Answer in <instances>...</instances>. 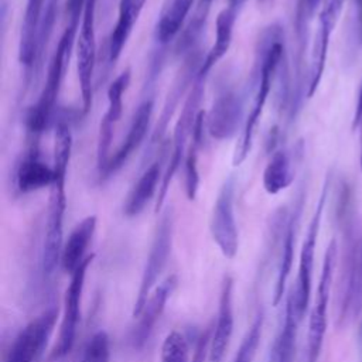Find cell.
I'll use <instances>...</instances> for the list:
<instances>
[{"instance_id": "obj_19", "label": "cell", "mask_w": 362, "mask_h": 362, "mask_svg": "<svg viewBox=\"0 0 362 362\" xmlns=\"http://www.w3.org/2000/svg\"><path fill=\"white\" fill-rule=\"evenodd\" d=\"M45 3L47 0H27L25 3V11L23 16L18 41V59L27 71V83L34 78L38 37L44 17Z\"/></svg>"}, {"instance_id": "obj_6", "label": "cell", "mask_w": 362, "mask_h": 362, "mask_svg": "<svg viewBox=\"0 0 362 362\" xmlns=\"http://www.w3.org/2000/svg\"><path fill=\"white\" fill-rule=\"evenodd\" d=\"M93 257L95 255H90L72 274H69V283L64 294V305H62V315H61L58 337L54 348L49 351V355H48L49 362L61 361L72 351L75 345L78 325L81 321V304H82V294L85 288V279H86L88 267L92 263Z\"/></svg>"}, {"instance_id": "obj_8", "label": "cell", "mask_w": 362, "mask_h": 362, "mask_svg": "<svg viewBox=\"0 0 362 362\" xmlns=\"http://www.w3.org/2000/svg\"><path fill=\"white\" fill-rule=\"evenodd\" d=\"M328 187L329 180L325 178L320 198L317 201L314 214L310 219L301 250H300V260H298V269H297V277L294 281V286L291 287L288 296L293 298V303L303 318L310 303V294H311V281H313V269H314V257H315V247H317V239L321 225V218L325 206V201L328 197Z\"/></svg>"}, {"instance_id": "obj_40", "label": "cell", "mask_w": 362, "mask_h": 362, "mask_svg": "<svg viewBox=\"0 0 362 362\" xmlns=\"http://www.w3.org/2000/svg\"><path fill=\"white\" fill-rule=\"evenodd\" d=\"M212 1H214V0H199V1H198V7H202V8L209 10Z\"/></svg>"}, {"instance_id": "obj_24", "label": "cell", "mask_w": 362, "mask_h": 362, "mask_svg": "<svg viewBox=\"0 0 362 362\" xmlns=\"http://www.w3.org/2000/svg\"><path fill=\"white\" fill-rule=\"evenodd\" d=\"M161 178L163 175H161L160 161H154L143 171V174L137 178L134 185L130 188L123 205V214L129 218L137 216L139 214H141L146 205L158 192Z\"/></svg>"}, {"instance_id": "obj_16", "label": "cell", "mask_w": 362, "mask_h": 362, "mask_svg": "<svg viewBox=\"0 0 362 362\" xmlns=\"http://www.w3.org/2000/svg\"><path fill=\"white\" fill-rule=\"evenodd\" d=\"M233 280L230 276H223L219 291L216 321L209 337L206 362L223 361L225 352L233 334Z\"/></svg>"}, {"instance_id": "obj_11", "label": "cell", "mask_w": 362, "mask_h": 362, "mask_svg": "<svg viewBox=\"0 0 362 362\" xmlns=\"http://www.w3.org/2000/svg\"><path fill=\"white\" fill-rule=\"evenodd\" d=\"M214 242L226 259H233L239 249V232L235 218V180L229 177L222 184L209 219Z\"/></svg>"}, {"instance_id": "obj_30", "label": "cell", "mask_w": 362, "mask_h": 362, "mask_svg": "<svg viewBox=\"0 0 362 362\" xmlns=\"http://www.w3.org/2000/svg\"><path fill=\"white\" fill-rule=\"evenodd\" d=\"M296 214H288V218L286 221V225L281 232V243H280V257H279V267H277V276H276V284H274V293H273V305H277L284 296L286 291V283L288 279V274L291 272L293 266V257H294V240H296Z\"/></svg>"}, {"instance_id": "obj_3", "label": "cell", "mask_w": 362, "mask_h": 362, "mask_svg": "<svg viewBox=\"0 0 362 362\" xmlns=\"http://www.w3.org/2000/svg\"><path fill=\"white\" fill-rule=\"evenodd\" d=\"M54 167V165H52ZM55 180L49 187V198L47 206V218L41 245V272L49 279L58 266H61V255L64 247V216L66 209L65 180L68 168L54 167Z\"/></svg>"}, {"instance_id": "obj_25", "label": "cell", "mask_w": 362, "mask_h": 362, "mask_svg": "<svg viewBox=\"0 0 362 362\" xmlns=\"http://www.w3.org/2000/svg\"><path fill=\"white\" fill-rule=\"evenodd\" d=\"M301 320L293 298L287 294L284 317L270 352V362H294L297 331Z\"/></svg>"}, {"instance_id": "obj_22", "label": "cell", "mask_w": 362, "mask_h": 362, "mask_svg": "<svg viewBox=\"0 0 362 362\" xmlns=\"http://www.w3.org/2000/svg\"><path fill=\"white\" fill-rule=\"evenodd\" d=\"M362 308V239L349 249L341 303V318L355 315Z\"/></svg>"}, {"instance_id": "obj_35", "label": "cell", "mask_w": 362, "mask_h": 362, "mask_svg": "<svg viewBox=\"0 0 362 362\" xmlns=\"http://www.w3.org/2000/svg\"><path fill=\"white\" fill-rule=\"evenodd\" d=\"M324 0H300L298 1V13H297V30L300 38L304 40V33L307 27V21L313 18V16L320 11Z\"/></svg>"}, {"instance_id": "obj_41", "label": "cell", "mask_w": 362, "mask_h": 362, "mask_svg": "<svg viewBox=\"0 0 362 362\" xmlns=\"http://www.w3.org/2000/svg\"><path fill=\"white\" fill-rule=\"evenodd\" d=\"M137 1V6H139V8L140 10H143V7H144V3L147 1V0H136Z\"/></svg>"}, {"instance_id": "obj_5", "label": "cell", "mask_w": 362, "mask_h": 362, "mask_svg": "<svg viewBox=\"0 0 362 362\" xmlns=\"http://www.w3.org/2000/svg\"><path fill=\"white\" fill-rule=\"evenodd\" d=\"M338 256V246L337 240L332 239L325 250L322 269L315 291L314 304L311 308L310 320H308V332H307V362H318L327 325H328V304L331 297L334 272L337 264Z\"/></svg>"}, {"instance_id": "obj_17", "label": "cell", "mask_w": 362, "mask_h": 362, "mask_svg": "<svg viewBox=\"0 0 362 362\" xmlns=\"http://www.w3.org/2000/svg\"><path fill=\"white\" fill-rule=\"evenodd\" d=\"M153 109H154V102L151 98L144 99L137 109L133 113L130 126L127 129L126 137L123 139L122 144L119 146V148L110 156L109 163L105 168V171L102 173V175L99 177L100 180L109 178L110 175H113L116 171H119L124 163L129 160V157L139 148V146L143 143L150 122H151V115H153Z\"/></svg>"}, {"instance_id": "obj_28", "label": "cell", "mask_w": 362, "mask_h": 362, "mask_svg": "<svg viewBox=\"0 0 362 362\" xmlns=\"http://www.w3.org/2000/svg\"><path fill=\"white\" fill-rule=\"evenodd\" d=\"M141 10L137 6L136 0H120L116 24L109 35L107 41V58L110 64H115L132 34L133 25L137 21Z\"/></svg>"}, {"instance_id": "obj_7", "label": "cell", "mask_w": 362, "mask_h": 362, "mask_svg": "<svg viewBox=\"0 0 362 362\" xmlns=\"http://www.w3.org/2000/svg\"><path fill=\"white\" fill-rule=\"evenodd\" d=\"M173 233H174V214H173V208H170L161 216L157 225V229L154 232V238L146 259V264L140 279V286H139L137 296L133 305L134 318L140 314L151 291L157 287L158 279L164 267L167 266L171 247H173Z\"/></svg>"}, {"instance_id": "obj_12", "label": "cell", "mask_w": 362, "mask_h": 362, "mask_svg": "<svg viewBox=\"0 0 362 362\" xmlns=\"http://www.w3.org/2000/svg\"><path fill=\"white\" fill-rule=\"evenodd\" d=\"M344 3L345 0H324L318 11L317 28L314 33V40L311 47L308 78L305 85L307 98H313V95L317 92L318 85L321 82L325 62H327L331 34L335 30V25L339 20Z\"/></svg>"}, {"instance_id": "obj_4", "label": "cell", "mask_w": 362, "mask_h": 362, "mask_svg": "<svg viewBox=\"0 0 362 362\" xmlns=\"http://www.w3.org/2000/svg\"><path fill=\"white\" fill-rule=\"evenodd\" d=\"M205 79L202 76H195L189 93L185 98V102L182 105L181 113L175 122L174 126V132H173V150H171V156H170V161L168 165L163 174L161 178V184L157 192V198H156V204H154V211L158 212L164 204V199L167 197L170 184L174 178V175L177 174L178 168L181 167L182 161L185 160V154H187V143L191 139L192 134V127L197 119V115L199 113V105L204 96V88H205Z\"/></svg>"}, {"instance_id": "obj_36", "label": "cell", "mask_w": 362, "mask_h": 362, "mask_svg": "<svg viewBox=\"0 0 362 362\" xmlns=\"http://www.w3.org/2000/svg\"><path fill=\"white\" fill-rule=\"evenodd\" d=\"M208 346H209V337L202 335L198 341L192 362H204L205 361V354H208Z\"/></svg>"}, {"instance_id": "obj_32", "label": "cell", "mask_w": 362, "mask_h": 362, "mask_svg": "<svg viewBox=\"0 0 362 362\" xmlns=\"http://www.w3.org/2000/svg\"><path fill=\"white\" fill-rule=\"evenodd\" d=\"M58 4L59 0H47L45 3V10H44V17L41 23V30H40V37H38V47H37V59H35V66H34V75H38L41 66H42V58H44V51L47 49V44L49 41V37L54 30V23L57 18V11H58Z\"/></svg>"}, {"instance_id": "obj_29", "label": "cell", "mask_w": 362, "mask_h": 362, "mask_svg": "<svg viewBox=\"0 0 362 362\" xmlns=\"http://www.w3.org/2000/svg\"><path fill=\"white\" fill-rule=\"evenodd\" d=\"M294 180V164L291 154L284 150H276L267 161L263 171V188L267 194L276 195L284 191Z\"/></svg>"}, {"instance_id": "obj_31", "label": "cell", "mask_w": 362, "mask_h": 362, "mask_svg": "<svg viewBox=\"0 0 362 362\" xmlns=\"http://www.w3.org/2000/svg\"><path fill=\"white\" fill-rule=\"evenodd\" d=\"M263 324H264V311L260 308L257 314L255 315L249 329L246 331L232 362H253L260 338H262V331H263Z\"/></svg>"}, {"instance_id": "obj_23", "label": "cell", "mask_w": 362, "mask_h": 362, "mask_svg": "<svg viewBox=\"0 0 362 362\" xmlns=\"http://www.w3.org/2000/svg\"><path fill=\"white\" fill-rule=\"evenodd\" d=\"M239 10L226 6L219 11L215 21V42L206 52L205 58L202 59V64L198 69V76L206 78L209 71L218 64L229 51V47L232 44V35H233V27L238 18Z\"/></svg>"}, {"instance_id": "obj_15", "label": "cell", "mask_w": 362, "mask_h": 362, "mask_svg": "<svg viewBox=\"0 0 362 362\" xmlns=\"http://www.w3.org/2000/svg\"><path fill=\"white\" fill-rule=\"evenodd\" d=\"M177 276L170 274L151 291L140 314L136 317L137 322L130 332V344L134 349H141L150 339L157 321L160 320L168 298L177 287Z\"/></svg>"}, {"instance_id": "obj_27", "label": "cell", "mask_w": 362, "mask_h": 362, "mask_svg": "<svg viewBox=\"0 0 362 362\" xmlns=\"http://www.w3.org/2000/svg\"><path fill=\"white\" fill-rule=\"evenodd\" d=\"M205 129H206V113L204 110H199L192 127L191 143L187 148V154L184 160V189L189 201H194L197 198L198 188H199L198 156L204 144Z\"/></svg>"}, {"instance_id": "obj_21", "label": "cell", "mask_w": 362, "mask_h": 362, "mask_svg": "<svg viewBox=\"0 0 362 362\" xmlns=\"http://www.w3.org/2000/svg\"><path fill=\"white\" fill-rule=\"evenodd\" d=\"M98 218L89 215L83 218L69 233L68 239L64 242L61 255V267L68 274H72L90 255H88V247L96 232Z\"/></svg>"}, {"instance_id": "obj_26", "label": "cell", "mask_w": 362, "mask_h": 362, "mask_svg": "<svg viewBox=\"0 0 362 362\" xmlns=\"http://www.w3.org/2000/svg\"><path fill=\"white\" fill-rule=\"evenodd\" d=\"M194 3L195 0H164L154 28V38L158 44H168L182 31Z\"/></svg>"}, {"instance_id": "obj_33", "label": "cell", "mask_w": 362, "mask_h": 362, "mask_svg": "<svg viewBox=\"0 0 362 362\" xmlns=\"http://www.w3.org/2000/svg\"><path fill=\"white\" fill-rule=\"evenodd\" d=\"M160 362H189V346L187 338L178 332L171 331L163 341Z\"/></svg>"}, {"instance_id": "obj_38", "label": "cell", "mask_w": 362, "mask_h": 362, "mask_svg": "<svg viewBox=\"0 0 362 362\" xmlns=\"http://www.w3.org/2000/svg\"><path fill=\"white\" fill-rule=\"evenodd\" d=\"M355 7H356V14H358V23H359V34L362 38V0H354Z\"/></svg>"}, {"instance_id": "obj_10", "label": "cell", "mask_w": 362, "mask_h": 362, "mask_svg": "<svg viewBox=\"0 0 362 362\" xmlns=\"http://www.w3.org/2000/svg\"><path fill=\"white\" fill-rule=\"evenodd\" d=\"M58 318V307L51 305L27 322L13 338L4 362H37L45 351Z\"/></svg>"}, {"instance_id": "obj_37", "label": "cell", "mask_w": 362, "mask_h": 362, "mask_svg": "<svg viewBox=\"0 0 362 362\" xmlns=\"http://www.w3.org/2000/svg\"><path fill=\"white\" fill-rule=\"evenodd\" d=\"M354 129L359 130V141H361V156H359V163H361V173H362V115L358 117L356 122L352 123Z\"/></svg>"}, {"instance_id": "obj_34", "label": "cell", "mask_w": 362, "mask_h": 362, "mask_svg": "<svg viewBox=\"0 0 362 362\" xmlns=\"http://www.w3.org/2000/svg\"><path fill=\"white\" fill-rule=\"evenodd\" d=\"M110 361V338L106 331H96L86 342L78 362H109Z\"/></svg>"}, {"instance_id": "obj_14", "label": "cell", "mask_w": 362, "mask_h": 362, "mask_svg": "<svg viewBox=\"0 0 362 362\" xmlns=\"http://www.w3.org/2000/svg\"><path fill=\"white\" fill-rule=\"evenodd\" d=\"M242 116V95L233 88H225L216 95L206 113V132L216 140H228L236 134Z\"/></svg>"}, {"instance_id": "obj_2", "label": "cell", "mask_w": 362, "mask_h": 362, "mask_svg": "<svg viewBox=\"0 0 362 362\" xmlns=\"http://www.w3.org/2000/svg\"><path fill=\"white\" fill-rule=\"evenodd\" d=\"M81 20L82 17L78 16L66 17V25L58 40L55 51L48 64L44 88L37 102L28 109L25 116V127L30 137L28 143L38 144L40 136L52 123L59 90L65 78L66 68L69 65V58L72 54L75 40L78 37Z\"/></svg>"}, {"instance_id": "obj_9", "label": "cell", "mask_w": 362, "mask_h": 362, "mask_svg": "<svg viewBox=\"0 0 362 362\" xmlns=\"http://www.w3.org/2000/svg\"><path fill=\"white\" fill-rule=\"evenodd\" d=\"M96 0H88L76 37V71L82 99V112L88 113L93 99V71L96 64Z\"/></svg>"}, {"instance_id": "obj_18", "label": "cell", "mask_w": 362, "mask_h": 362, "mask_svg": "<svg viewBox=\"0 0 362 362\" xmlns=\"http://www.w3.org/2000/svg\"><path fill=\"white\" fill-rule=\"evenodd\" d=\"M194 52L195 51H192L191 54H188L185 57V61H184L182 66L180 68L177 76L173 81V85H171L168 93L165 96V100H164L157 126L153 130V136H151V140H150V147L157 146L158 143H161V140L165 134V130L168 129V123H170L175 109L178 107V103L182 98V95L185 93L188 86L192 85V82H194V79L198 74V69L202 64V59L199 61L197 54H194Z\"/></svg>"}, {"instance_id": "obj_39", "label": "cell", "mask_w": 362, "mask_h": 362, "mask_svg": "<svg viewBox=\"0 0 362 362\" xmlns=\"http://www.w3.org/2000/svg\"><path fill=\"white\" fill-rule=\"evenodd\" d=\"M247 0H228V6L229 7H233L236 10H240V7L246 3Z\"/></svg>"}, {"instance_id": "obj_20", "label": "cell", "mask_w": 362, "mask_h": 362, "mask_svg": "<svg viewBox=\"0 0 362 362\" xmlns=\"http://www.w3.org/2000/svg\"><path fill=\"white\" fill-rule=\"evenodd\" d=\"M55 180L52 165L41 160L38 144H28L27 151L17 164L14 185L20 194H28L51 187Z\"/></svg>"}, {"instance_id": "obj_13", "label": "cell", "mask_w": 362, "mask_h": 362, "mask_svg": "<svg viewBox=\"0 0 362 362\" xmlns=\"http://www.w3.org/2000/svg\"><path fill=\"white\" fill-rule=\"evenodd\" d=\"M132 78L130 69L119 74L107 88V109L99 124L98 144H96V171L100 177L110 158V146L115 134V127L123 113V95L129 88Z\"/></svg>"}, {"instance_id": "obj_1", "label": "cell", "mask_w": 362, "mask_h": 362, "mask_svg": "<svg viewBox=\"0 0 362 362\" xmlns=\"http://www.w3.org/2000/svg\"><path fill=\"white\" fill-rule=\"evenodd\" d=\"M284 59V34L280 24H272L264 28L257 40L255 52V65L252 71L253 99L243 122L239 141L233 154V165H240L252 150L255 132L262 117L264 105L269 99L273 82Z\"/></svg>"}]
</instances>
